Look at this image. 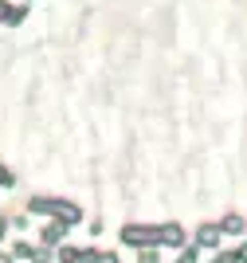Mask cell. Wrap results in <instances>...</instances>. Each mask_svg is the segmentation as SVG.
Returning a JSON list of instances; mask_svg holds the SVG:
<instances>
[{"label":"cell","instance_id":"6da1fadb","mask_svg":"<svg viewBox=\"0 0 247 263\" xmlns=\"http://www.w3.org/2000/svg\"><path fill=\"white\" fill-rule=\"evenodd\" d=\"M28 212L32 216H51L59 224H67V228L83 220V209H79L75 200H59V197H32L28 200Z\"/></svg>","mask_w":247,"mask_h":263},{"label":"cell","instance_id":"7a4b0ae2","mask_svg":"<svg viewBox=\"0 0 247 263\" xmlns=\"http://www.w3.org/2000/svg\"><path fill=\"white\" fill-rule=\"evenodd\" d=\"M118 240L145 252V248H157V228H149V224H126V228L118 232Z\"/></svg>","mask_w":247,"mask_h":263},{"label":"cell","instance_id":"3957f363","mask_svg":"<svg viewBox=\"0 0 247 263\" xmlns=\"http://www.w3.org/2000/svg\"><path fill=\"white\" fill-rule=\"evenodd\" d=\"M157 243H165V248H184V228L177 220L161 224V228H157Z\"/></svg>","mask_w":247,"mask_h":263},{"label":"cell","instance_id":"277c9868","mask_svg":"<svg viewBox=\"0 0 247 263\" xmlns=\"http://www.w3.org/2000/svg\"><path fill=\"white\" fill-rule=\"evenodd\" d=\"M40 240H43V248H55V243H63V240H67V224L51 220V224H47V228L40 232Z\"/></svg>","mask_w":247,"mask_h":263},{"label":"cell","instance_id":"5b68a950","mask_svg":"<svg viewBox=\"0 0 247 263\" xmlns=\"http://www.w3.org/2000/svg\"><path fill=\"white\" fill-rule=\"evenodd\" d=\"M220 243V224H200L196 228V248H216Z\"/></svg>","mask_w":247,"mask_h":263},{"label":"cell","instance_id":"8992f818","mask_svg":"<svg viewBox=\"0 0 247 263\" xmlns=\"http://www.w3.org/2000/svg\"><path fill=\"white\" fill-rule=\"evenodd\" d=\"M243 232H247V220H243V216H236V212L220 220V236H243Z\"/></svg>","mask_w":247,"mask_h":263},{"label":"cell","instance_id":"52a82bcc","mask_svg":"<svg viewBox=\"0 0 247 263\" xmlns=\"http://www.w3.org/2000/svg\"><path fill=\"white\" fill-rule=\"evenodd\" d=\"M83 263H118L114 252H83Z\"/></svg>","mask_w":247,"mask_h":263},{"label":"cell","instance_id":"ba28073f","mask_svg":"<svg viewBox=\"0 0 247 263\" xmlns=\"http://www.w3.org/2000/svg\"><path fill=\"white\" fill-rule=\"evenodd\" d=\"M32 259H35V263H51L55 255H51V248H35V252H32Z\"/></svg>","mask_w":247,"mask_h":263},{"label":"cell","instance_id":"9c48e42d","mask_svg":"<svg viewBox=\"0 0 247 263\" xmlns=\"http://www.w3.org/2000/svg\"><path fill=\"white\" fill-rule=\"evenodd\" d=\"M177 263H196V248H181V255H177Z\"/></svg>","mask_w":247,"mask_h":263},{"label":"cell","instance_id":"30bf717a","mask_svg":"<svg viewBox=\"0 0 247 263\" xmlns=\"http://www.w3.org/2000/svg\"><path fill=\"white\" fill-rule=\"evenodd\" d=\"M212 263H239V252H220Z\"/></svg>","mask_w":247,"mask_h":263},{"label":"cell","instance_id":"8fae6325","mask_svg":"<svg viewBox=\"0 0 247 263\" xmlns=\"http://www.w3.org/2000/svg\"><path fill=\"white\" fill-rule=\"evenodd\" d=\"M24 12H28V8H8V20H4V24H20Z\"/></svg>","mask_w":247,"mask_h":263},{"label":"cell","instance_id":"7c38bea8","mask_svg":"<svg viewBox=\"0 0 247 263\" xmlns=\"http://www.w3.org/2000/svg\"><path fill=\"white\" fill-rule=\"evenodd\" d=\"M138 263H161V259H157V248H153V252H149V248H145V252H141V259Z\"/></svg>","mask_w":247,"mask_h":263},{"label":"cell","instance_id":"4fadbf2b","mask_svg":"<svg viewBox=\"0 0 247 263\" xmlns=\"http://www.w3.org/2000/svg\"><path fill=\"white\" fill-rule=\"evenodd\" d=\"M0 185H12V173L4 169V165H0Z\"/></svg>","mask_w":247,"mask_h":263},{"label":"cell","instance_id":"5bb4252c","mask_svg":"<svg viewBox=\"0 0 247 263\" xmlns=\"http://www.w3.org/2000/svg\"><path fill=\"white\" fill-rule=\"evenodd\" d=\"M8 20V4H4V0H0V24Z\"/></svg>","mask_w":247,"mask_h":263},{"label":"cell","instance_id":"9a60e30c","mask_svg":"<svg viewBox=\"0 0 247 263\" xmlns=\"http://www.w3.org/2000/svg\"><path fill=\"white\" fill-rule=\"evenodd\" d=\"M4 232H8V220L0 216V240H4Z\"/></svg>","mask_w":247,"mask_h":263},{"label":"cell","instance_id":"2e32d148","mask_svg":"<svg viewBox=\"0 0 247 263\" xmlns=\"http://www.w3.org/2000/svg\"><path fill=\"white\" fill-rule=\"evenodd\" d=\"M239 263H247V243H243V248H239Z\"/></svg>","mask_w":247,"mask_h":263},{"label":"cell","instance_id":"e0dca14e","mask_svg":"<svg viewBox=\"0 0 247 263\" xmlns=\"http://www.w3.org/2000/svg\"><path fill=\"white\" fill-rule=\"evenodd\" d=\"M0 263H12V255H4V252H0Z\"/></svg>","mask_w":247,"mask_h":263}]
</instances>
